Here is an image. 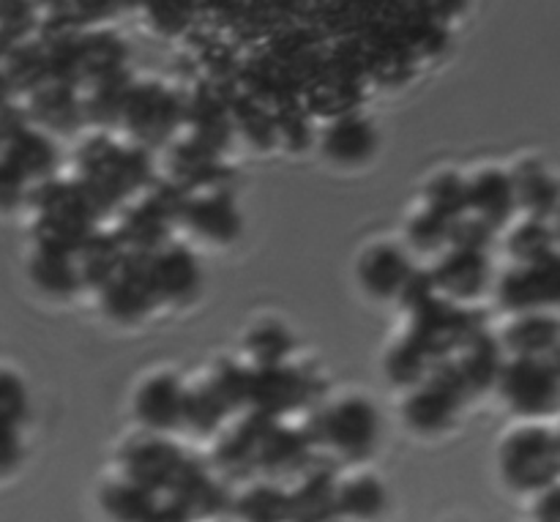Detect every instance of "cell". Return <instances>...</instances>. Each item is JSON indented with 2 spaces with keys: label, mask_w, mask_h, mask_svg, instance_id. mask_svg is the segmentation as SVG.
<instances>
[{
  "label": "cell",
  "mask_w": 560,
  "mask_h": 522,
  "mask_svg": "<svg viewBox=\"0 0 560 522\" xmlns=\"http://www.w3.org/2000/svg\"><path fill=\"white\" fill-rule=\"evenodd\" d=\"M273 427L271 419L260 414H252V410H244V414L235 419L233 427L219 436L217 449H213V460L222 471L228 474H246V471L257 468V454H260L262 441H266L268 430Z\"/></svg>",
  "instance_id": "cell-19"
},
{
  "label": "cell",
  "mask_w": 560,
  "mask_h": 522,
  "mask_svg": "<svg viewBox=\"0 0 560 522\" xmlns=\"http://www.w3.org/2000/svg\"><path fill=\"white\" fill-rule=\"evenodd\" d=\"M27 416V392L20 375L9 370H0V427L5 430H20Z\"/></svg>",
  "instance_id": "cell-47"
},
{
  "label": "cell",
  "mask_w": 560,
  "mask_h": 522,
  "mask_svg": "<svg viewBox=\"0 0 560 522\" xmlns=\"http://www.w3.org/2000/svg\"><path fill=\"white\" fill-rule=\"evenodd\" d=\"M536 520L539 522H558L560 520V503H558V487H547L539 492L536 501Z\"/></svg>",
  "instance_id": "cell-55"
},
{
  "label": "cell",
  "mask_w": 560,
  "mask_h": 522,
  "mask_svg": "<svg viewBox=\"0 0 560 522\" xmlns=\"http://www.w3.org/2000/svg\"><path fill=\"white\" fill-rule=\"evenodd\" d=\"M33 9L27 3H0V36L5 42H25L33 27Z\"/></svg>",
  "instance_id": "cell-50"
},
{
  "label": "cell",
  "mask_w": 560,
  "mask_h": 522,
  "mask_svg": "<svg viewBox=\"0 0 560 522\" xmlns=\"http://www.w3.org/2000/svg\"><path fill=\"white\" fill-rule=\"evenodd\" d=\"M495 388L503 403L523 419H539V416L556 414L560 388L558 361L506 356Z\"/></svg>",
  "instance_id": "cell-6"
},
{
  "label": "cell",
  "mask_w": 560,
  "mask_h": 522,
  "mask_svg": "<svg viewBox=\"0 0 560 522\" xmlns=\"http://www.w3.org/2000/svg\"><path fill=\"white\" fill-rule=\"evenodd\" d=\"M320 146L334 164L359 167V164L370 162L377 148L375 126L355 113L339 115L326 126Z\"/></svg>",
  "instance_id": "cell-23"
},
{
  "label": "cell",
  "mask_w": 560,
  "mask_h": 522,
  "mask_svg": "<svg viewBox=\"0 0 560 522\" xmlns=\"http://www.w3.org/2000/svg\"><path fill=\"white\" fill-rule=\"evenodd\" d=\"M178 222L211 244H230L241 235V211L230 189H206L184 195Z\"/></svg>",
  "instance_id": "cell-13"
},
{
  "label": "cell",
  "mask_w": 560,
  "mask_h": 522,
  "mask_svg": "<svg viewBox=\"0 0 560 522\" xmlns=\"http://www.w3.org/2000/svg\"><path fill=\"white\" fill-rule=\"evenodd\" d=\"M74 266L77 277H80L82 288L98 290L115 271L120 268V263L126 260V250L120 246V241L115 239L113 230H93L74 252Z\"/></svg>",
  "instance_id": "cell-30"
},
{
  "label": "cell",
  "mask_w": 560,
  "mask_h": 522,
  "mask_svg": "<svg viewBox=\"0 0 560 522\" xmlns=\"http://www.w3.org/2000/svg\"><path fill=\"white\" fill-rule=\"evenodd\" d=\"M498 301L514 315L523 312H545L558 301L560 293V260L558 255L536 263H514L498 279Z\"/></svg>",
  "instance_id": "cell-10"
},
{
  "label": "cell",
  "mask_w": 560,
  "mask_h": 522,
  "mask_svg": "<svg viewBox=\"0 0 560 522\" xmlns=\"http://www.w3.org/2000/svg\"><path fill=\"white\" fill-rule=\"evenodd\" d=\"M503 361H506V353H503L498 337H492L487 328L476 332L463 348L454 356V367H457L459 378H463L465 392L470 394H485L492 392L498 383V375L503 370Z\"/></svg>",
  "instance_id": "cell-22"
},
{
  "label": "cell",
  "mask_w": 560,
  "mask_h": 522,
  "mask_svg": "<svg viewBox=\"0 0 560 522\" xmlns=\"http://www.w3.org/2000/svg\"><path fill=\"white\" fill-rule=\"evenodd\" d=\"M27 120L31 126L42 129L44 135H71L80 129L82 120V98L80 88L66 85L58 80H44L42 85L27 93Z\"/></svg>",
  "instance_id": "cell-17"
},
{
  "label": "cell",
  "mask_w": 560,
  "mask_h": 522,
  "mask_svg": "<svg viewBox=\"0 0 560 522\" xmlns=\"http://www.w3.org/2000/svg\"><path fill=\"white\" fill-rule=\"evenodd\" d=\"M77 184L82 186L98 217L120 211L129 197H140L153 181L145 148L120 146L107 135H96L77 153Z\"/></svg>",
  "instance_id": "cell-1"
},
{
  "label": "cell",
  "mask_w": 560,
  "mask_h": 522,
  "mask_svg": "<svg viewBox=\"0 0 560 522\" xmlns=\"http://www.w3.org/2000/svg\"><path fill=\"white\" fill-rule=\"evenodd\" d=\"M180 126L189 129L186 140L200 142L208 151L224 153L230 140H233V124H230L228 104L219 102L211 93H200L189 104H184V120H180Z\"/></svg>",
  "instance_id": "cell-29"
},
{
  "label": "cell",
  "mask_w": 560,
  "mask_h": 522,
  "mask_svg": "<svg viewBox=\"0 0 560 522\" xmlns=\"http://www.w3.org/2000/svg\"><path fill=\"white\" fill-rule=\"evenodd\" d=\"M184 120V102L162 82H131L120 124L135 146H162Z\"/></svg>",
  "instance_id": "cell-7"
},
{
  "label": "cell",
  "mask_w": 560,
  "mask_h": 522,
  "mask_svg": "<svg viewBox=\"0 0 560 522\" xmlns=\"http://www.w3.org/2000/svg\"><path fill=\"white\" fill-rule=\"evenodd\" d=\"M151 14V25L162 33H178L180 27L189 22L191 9L189 5H180V3H156L148 9Z\"/></svg>",
  "instance_id": "cell-52"
},
{
  "label": "cell",
  "mask_w": 560,
  "mask_h": 522,
  "mask_svg": "<svg viewBox=\"0 0 560 522\" xmlns=\"http://www.w3.org/2000/svg\"><path fill=\"white\" fill-rule=\"evenodd\" d=\"M432 282H435L438 295L454 301V304H468L485 293L490 282V260L481 252L452 250L448 246L435 266L430 268Z\"/></svg>",
  "instance_id": "cell-16"
},
{
  "label": "cell",
  "mask_w": 560,
  "mask_h": 522,
  "mask_svg": "<svg viewBox=\"0 0 560 522\" xmlns=\"http://www.w3.org/2000/svg\"><path fill=\"white\" fill-rule=\"evenodd\" d=\"M148 274H151V285L159 304L162 301L186 304V301L195 299L202 282L197 257L184 244H173V241H167V244L148 255Z\"/></svg>",
  "instance_id": "cell-14"
},
{
  "label": "cell",
  "mask_w": 560,
  "mask_h": 522,
  "mask_svg": "<svg viewBox=\"0 0 560 522\" xmlns=\"http://www.w3.org/2000/svg\"><path fill=\"white\" fill-rule=\"evenodd\" d=\"M186 454L180 452L178 443H173L164 436H137L135 441L126 443L124 454H120V465H124V479L135 482L142 490L167 492L170 482L175 479L178 468L184 465Z\"/></svg>",
  "instance_id": "cell-12"
},
{
  "label": "cell",
  "mask_w": 560,
  "mask_h": 522,
  "mask_svg": "<svg viewBox=\"0 0 560 522\" xmlns=\"http://www.w3.org/2000/svg\"><path fill=\"white\" fill-rule=\"evenodd\" d=\"M246 353L255 361V367L288 364L293 353V334L279 321L255 323L246 334Z\"/></svg>",
  "instance_id": "cell-38"
},
{
  "label": "cell",
  "mask_w": 560,
  "mask_h": 522,
  "mask_svg": "<svg viewBox=\"0 0 560 522\" xmlns=\"http://www.w3.org/2000/svg\"><path fill=\"white\" fill-rule=\"evenodd\" d=\"M233 512L241 522H290L288 490L273 482H257L235 498Z\"/></svg>",
  "instance_id": "cell-37"
},
{
  "label": "cell",
  "mask_w": 560,
  "mask_h": 522,
  "mask_svg": "<svg viewBox=\"0 0 560 522\" xmlns=\"http://www.w3.org/2000/svg\"><path fill=\"white\" fill-rule=\"evenodd\" d=\"M22 460V441L16 430L0 427V476L11 474Z\"/></svg>",
  "instance_id": "cell-53"
},
{
  "label": "cell",
  "mask_w": 560,
  "mask_h": 522,
  "mask_svg": "<svg viewBox=\"0 0 560 522\" xmlns=\"http://www.w3.org/2000/svg\"><path fill=\"white\" fill-rule=\"evenodd\" d=\"M408 321V337L430 356L435 359H446L452 350H459L476 332L485 328V323L479 321L474 310H468L465 304H454V301L435 295V299L427 301L424 306L410 312Z\"/></svg>",
  "instance_id": "cell-8"
},
{
  "label": "cell",
  "mask_w": 560,
  "mask_h": 522,
  "mask_svg": "<svg viewBox=\"0 0 560 522\" xmlns=\"http://www.w3.org/2000/svg\"><path fill=\"white\" fill-rule=\"evenodd\" d=\"M304 432L312 446H323L342 460H364L381 436V419L370 399L342 397L326 405L306 421Z\"/></svg>",
  "instance_id": "cell-3"
},
{
  "label": "cell",
  "mask_w": 560,
  "mask_h": 522,
  "mask_svg": "<svg viewBox=\"0 0 560 522\" xmlns=\"http://www.w3.org/2000/svg\"><path fill=\"white\" fill-rule=\"evenodd\" d=\"M167 181L184 195L206 189H230V170L224 167L222 153L208 151L195 140L175 142L167 151Z\"/></svg>",
  "instance_id": "cell-15"
},
{
  "label": "cell",
  "mask_w": 560,
  "mask_h": 522,
  "mask_svg": "<svg viewBox=\"0 0 560 522\" xmlns=\"http://www.w3.org/2000/svg\"><path fill=\"white\" fill-rule=\"evenodd\" d=\"M27 197V181L0 156V211H11Z\"/></svg>",
  "instance_id": "cell-51"
},
{
  "label": "cell",
  "mask_w": 560,
  "mask_h": 522,
  "mask_svg": "<svg viewBox=\"0 0 560 522\" xmlns=\"http://www.w3.org/2000/svg\"><path fill=\"white\" fill-rule=\"evenodd\" d=\"M167 496L189 514V520L213 518V514H219L228 507L224 487L213 479V474L206 465L189 457L184 460V465L178 468L175 479L170 482Z\"/></svg>",
  "instance_id": "cell-21"
},
{
  "label": "cell",
  "mask_w": 560,
  "mask_h": 522,
  "mask_svg": "<svg viewBox=\"0 0 560 522\" xmlns=\"http://www.w3.org/2000/svg\"><path fill=\"white\" fill-rule=\"evenodd\" d=\"M98 301L115 323H137L159 304L153 293L148 255H126L118 271L98 288Z\"/></svg>",
  "instance_id": "cell-11"
},
{
  "label": "cell",
  "mask_w": 560,
  "mask_h": 522,
  "mask_svg": "<svg viewBox=\"0 0 560 522\" xmlns=\"http://www.w3.org/2000/svg\"><path fill=\"white\" fill-rule=\"evenodd\" d=\"M492 233L495 230L487 228L485 222H479V219L474 217H459L454 219L452 224H448V244L452 250H468V252H481V255H487V250H490L492 244Z\"/></svg>",
  "instance_id": "cell-48"
},
{
  "label": "cell",
  "mask_w": 560,
  "mask_h": 522,
  "mask_svg": "<svg viewBox=\"0 0 560 522\" xmlns=\"http://www.w3.org/2000/svg\"><path fill=\"white\" fill-rule=\"evenodd\" d=\"M424 208L435 217L446 219L448 224L465 217L468 213V181L454 170L438 173L424 189Z\"/></svg>",
  "instance_id": "cell-39"
},
{
  "label": "cell",
  "mask_w": 560,
  "mask_h": 522,
  "mask_svg": "<svg viewBox=\"0 0 560 522\" xmlns=\"http://www.w3.org/2000/svg\"><path fill=\"white\" fill-rule=\"evenodd\" d=\"M33 285L44 290L52 299H71L77 290H82L80 277H77V266L71 252L58 250V246L36 244L31 263H27Z\"/></svg>",
  "instance_id": "cell-32"
},
{
  "label": "cell",
  "mask_w": 560,
  "mask_h": 522,
  "mask_svg": "<svg viewBox=\"0 0 560 522\" xmlns=\"http://www.w3.org/2000/svg\"><path fill=\"white\" fill-rule=\"evenodd\" d=\"M312 441L304 432V427H288L273 421L268 430L266 441H262L260 454H257V468L271 479H282V476H293L306 471L312 454Z\"/></svg>",
  "instance_id": "cell-24"
},
{
  "label": "cell",
  "mask_w": 560,
  "mask_h": 522,
  "mask_svg": "<svg viewBox=\"0 0 560 522\" xmlns=\"http://www.w3.org/2000/svg\"><path fill=\"white\" fill-rule=\"evenodd\" d=\"M501 474L514 490L541 492L556 485L560 449L558 436L547 427L525 425L501 446Z\"/></svg>",
  "instance_id": "cell-5"
},
{
  "label": "cell",
  "mask_w": 560,
  "mask_h": 522,
  "mask_svg": "<svg viewBox=\"0 0 560 522\" xmlns=\"http://www.w3.org/2000/svg\"><path fill=\"white\" fill-rule=\"evenodd\" d=\"M202 383L211 388L224 414H244L246 403H249V367L235 364V361H219Z\"/></svg>",
  "instance_id": "cell-41"
},
{
  "label": "cell",
  "mask_w": 560,
  "mask_h": 522,
  "mask_svg": "<svg viewBox=\"0 0 560 522\" xmlns=\"http://www.w3.org/2000/svg\"><path fill=\"white\" fill-rule=\"evenodd\" d=\"M405 233H408L410 246L416 252H421V255H430V252L435 255V252H441L448 244V222L435 217V213H430L427 208H421V211H416L408 219Z\"/></svg>",
  "instance_id": "cell-46"
},
{
  "label": "cell",
  "mask_w": 560,
  "mask_h": 522,
  "mask_svg": "<svg viewBox=\"0 0 560 522\" xmlns=\"http://www.w3.org/2000/svg\"><path fill=\"white\" fill-rule=\"evenodd\" d=\"M512 175L514 202L517 211H523L528 219H547L558 208V184L539 162H523Z\"/></svg>",
  "instance_id": "cell-33"
},
{
  "label": "cell",
  "mask_w": 560,
  "mask_h": 522,
  "mask_svg": "<svg viewBox=\"0 0 560 522\" xmlns=\"http://www.w3.org/2000/svg\"><path fill=\"white\" fill-rule=\"evenodd\" d=\"M142 522H189V514H186L170 496L164 498L156 496L151 512H148V518Z\"/></svg>",
  "instance_id": "cell-54"
},
{
  "label": "cell",
  "mask_w": 560,
  "mask_h": 522,
  "mask_svg": "<svg viewBox=\"0 0 560 522\" xmlns=\"http://www.w3.org/2000/svg\"><path fill=\"white\" fill-rule=\"evenodd\" d=\"M9 96H11L9 85H5V80H3V77H0V109L9 107Z\"/></svg>",
  "instance_id": "cell-56"
},
{
  "label": "cell",
  "mask_w": 560,
  "mask_h": 522,
  "mask_svg": "<svg viewBox=\"0 0 560 522\" xmlns=\"http://www.w3.org/2000/svg\"><path fill=\"white\" fill-rule=\"evenodd\" d=\"M468 399L454 359H435L430 364L424 381L408 392L402 403V416L410 430L421 436H438L446 432L457 421L459 408Z\"/></svg>",
  "instance_id": "cell-4"
},
{
  "label": "cell",
  "mask_w": 560,
  "mask_h": 522,
  "mask_svg": "<svg viewBox=\"0 0 560 522\" xmlns=\"http://www.w3.org/2000/svg\"><path fill=\"white\" fill-rule=\"evenodd\" d=\"M186 386L173 372H156L135 394V414L140 425L153 436H164L180 427Z\"/></svg>",
  "instance_id": "cell-18"
},
{
  "label": "cell",
  "mask_w": 560,
  "mask_h": 522,
  "mask_svg": "<svg viewBox=\"0 0 560 522\" xmlns=\"http://www.w3.org/2000/svg\"><path fill=\"white\" fill-rule=\"evenodd\" d=\"M0 156L27 181V186L55 178V170H58V151H55L52 137L44 135L42 129L31 124L22 131H16L0 148Z\"/></svg>",
  "instance_id": "cell-25"
},
{
  "label": "cell",
  "mask_w": 560,
  "mask_h": 522,
  "mask_svg": "<svg viewBox=\"0 0 560 522\" xmlns=\"http://www.w3.org/2000/svg\"><path fill=\"white\" fill-rule=\"evenodd\" d=\"M224 419H228V414H224V408L217 403V397H213L206 383L186 388L180 427L191 430L195 436H217L222 430Z\"/></svg>",
  "instance_id": "cell-43"
},
{
  "label": "cell",
  "mask_w": 560,
  "mask_h": 522,
  "mask_svg": "<svg viewBox=\"0 0 560 522\" xmlns=\"http://www.w3.org/2000/svg\"><path fill=\"white\" fill-rule=\"evenodd\" d=\"M131 82L135 80H131L129 71H118V74H109L104 80L80 88L82 120L98 126V129H115L120 124V113H124Z\"/></svg>",
  "instance_id": "cell-34"
},
{
  "label": "cell",
  "mask_w": 560,
  "mask_h": 522,
  "mask_svg": "<svg viewBox=\"0 0 560 522\" xmlns=\"http://www.w3.org/2000/svg\"><path fill=\"white\" fill-rule=\"evenodd\" d=\"M435 295H438V290H435V282H432L430 268H416L413 266V271L408 274L405 285L399 288L397 301L402 304V310L410 315V312L419 310V306H424L427 301L435 299Z\"/></svg>",
  "instance_id": "cell-49"
},
{
  "label": "cell",
  "mask_w": 560,
  "mask_h": 522,
  "mask_svg": "<svg viewBox=\"0 0 560 522\" xmlns=\"http://www.w3.org/2000/svg\"><path fill=\"white\" fill-rule=\"evenodd\" d=\"M386 503V487H383L377 476L359 474L345 482H337V492H334V514L337 518L353 522L375 520L381 518Z\"/></svg>",
  "instance_id": "cell-35"
},
{
  "label": "cell",
  "mask_w": 560,
  "mask_h": 522,
  "mask_svg": "<svg viewBox=\"0 0 560 522\" xmlns=\"http://www.w3.org/2000/svg\"><path fill=\"white\" fill-rule=\"evenodd\" d=\"M126 71V44L109 31L77 33V77L80 88Z\"/></svg>",
  "instance_id": "cell-28"
},
{
  "label": "cell",
  "mask_w": 560,
  "mask_h": 522,
  "mask_svg": "<svg viewBox=\"0 0 560 522\" xmlns=\"http://www.w3.org/2000/svg\"><path fill=\"white\" fill-rule=\"evenodd\" d=\"M334 492L337 479L326 468L301 471V479L293 490H288L290 522H328L334 514Z\"/></svg>",
  "instance_id": "cell-31"
},
{
  "label": "cell",
  "mask_w": 560,
  "mask_h": 522,
  "mask_svg": "<svg viewBox=\"0 0 560 522\" xmlns=\"http://www.w3.org/2000/svg\"><path fill=\"white\" fill-rule=\"evenodd\" d=\"M509 255L514 263H536L545 257L558 255L556 250V233L547 222L541 219L525 217L517 228L509 233Z\"/></svg>",
  "instance_id": "cell-44"
},
{
  "label": "cell",
  "mask_w": 560,
  "mask_h": 522,
  "mask_svg": "<svg viewBox=\"0 0 560 522\" xmlns=\"http://www.w3.org/2000/svg\"><path fill=\"white\" fill-rule=\"evenodd\" d=\"M430 364H432L430 356H427L424 350H421L419 345L408 337V334H405V337H399L386 353L388 381L397 383V386H402V388L419 386V383L427 378V372H430Z\"/></svg>",
  "instance_id": "cell-45"
},
{
  "label": "cell",
  "mask_w": 560,
  "mask_h": 522,
  "mask_svg": "<svg viewBox=\"0 0 560 522\" xmlns=\"http://www.w3.org/2000/svg\"><path fill=\"white\" fill-rule=\"evenodd\" d=\"M410 271L413 263L394 244L370 246L359 260V282L372 299H397Z\"/></svg>",
  "instance_id": "cell-26"
},
{
  "label": "cell",
  "mask_w": 560,
  "mask_h": 522,
  "mask_svg": "<svg viewBox=\"0 0 560 522\" xmlns=\"http://www.w3.org/2000/svg\"><path fill=\"white\" fill-rule=\"evenodd\" d=\"M503 353L523 359H556L558 356V321L547 312H523L514 315L503 337L498 339Z\"/></svg>",
  "instance_id": "cell-27"
},
{
  "label": "cell",
  "mask_w": 560,
  "mask_h": 522,
  "mask_svg": "<svg viewBox=\"0 0 560 522\" xmlns=\"http://www.w3.org/2000/svg\"><path fill=\"white\" fill-rule=\"evenodd\" d=\"M465 181H468V217L498 230L517 213L512 175L506 170L485 167Z\"/></svg>",
  "instance_id": "cell-20"
},
{
  "label": "cell",
  "mask_w": 560,
  "mask_h": 522,
  "mask_svg": "<svg viewBox=\"0 0 560 522\" xmlns=\"http://www.w3.org/2000/svg\"><path fill=\"white\" fill-rule=\"evenodd\" d=\"M0 77L11 93H31L33 88L42 85L47 80V60H44L42 42L25 38V42L11 44L5 58L0 60Z\"/></svg>",
  "instance_id": "cell-36"
},
{
  "label": "cell",
  "mask_w": 560,
  "mask_h": 522,
  "mask_svg": "<svg viewBox=\"0 0 560 522\" xmlns=\"http://www.w3.org/2000/svg\"><path fill=\"white\" fill-rule=\"evenodd\" d=\"M315 383L310 372L293 364L249 367V403L246 410L279 421L310 403Z\"/></svg>",
  "instance_id": "cell-9"
},
{
  "label": "cell",
  "mask_w": 560,
  "mask_h": 522,
  "mask_svg": "<svg viewBox=\"0 0 560 522\" xmlns=\"http://www.w3.org/2000/svg\"><path fill=\"white\" fill-rule=\"evenodd\" d=\"M156 496L148 490H142L140 485L129 479L109 482L102 490V507L104 512L118 522H142L151 512Z\"/></svg>",
  "instance_id": "cell-42"
},
{
  "label": "cell",
  "mask_w": 560,
  "mask_h": 522,
  "mask_svg": "<svg viewBox=\"0 0 560 522\" xmlns=\"http://www.w3.org/2000/svg\"><path fill=\"white\" fill-rule=\"evenodd\" d=\"M36 211V244L74 252L93 230H98V211L82 186L71 181L49 178L27 189Z\"/></svg>",
  "instance_id": "cell-2"
},
{
  "label": "cell",
  "mask_w": 560,
  "mask_h": 522,
  "mask_svg": "<svg viewBox=\"0 0 560 522\" xmlns=\"http://www.w3.org/2000/svg\"><path fill=\"white\" fill-rule=\"evenodd\" d=\"M230 124H233V135L238 131L252 148H260V151H268V148L277 146V131H273V115L271 109L262 107L257 98L246 96L238 98V102L230 104Z\"/></svg>",
  "instance_id": "cell-40"
}]
</instances>
